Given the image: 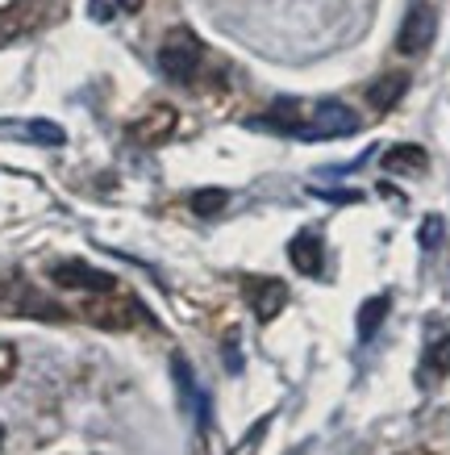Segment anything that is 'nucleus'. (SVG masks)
<instances>
[{"label": "nucleus", "instance_id": "nucleus-13", "mask_svg": "<svg viewBox=\"0 0 450 455\" xmlns=\"http://www.w3.org/2000/svg\"><path fill=\"white\" fill-rule=\"evenodd\" d=\"M388 309H392V301H388V297H371V301H363L359 322H355V331H359V339H363V343H367V339H375V331L383 326Z\"/></svg>", "mask_w": 450, "mask_h": 455}, {"label": "nucleus", "instance_id": "nucleus-6", "mask_svg": "<svg viewBox=\"0 0 450 455\" xmlns=\"http://www.w3.org/2000/svg\"><path fill=\"white\" fill-rule=\"evenodd\" d=\"M246 301H250V309H255L259 322H272V317H280V309L288 305V284L284 280H272V276L246 280Z\"/></svg>", "mask_w": 450, "mask_h": 455}, {"label": "nucleus", "instance_id": "nucleus-7", "mask_svg": "<svg viewBox=\"0 0 450 455\" xmlns=\"http://www.w3.org/2000/svg\"><path fill=\"white\" fill-rule=\"evenodd\" d=\"M176 109L171 105H154L150 113H142L134 125H130V134H134V142H142V147H154V142H167L171 134H176Z\"/></svg>", "mask_w": 450, "mask_h": 455}, {"label": "nucleus", "instance_id": "nucleus-18", "mask_svg": "<svg viewBox=\"0 0 450 455\" xmlns=\"http://www.w3.org/2000/svg\"><path fill=\"white\" fill-rule=\"evenodd\" d=\"M313 196H326V201H338V205H355L359 193H329V188H313Z\"/></svg>", "mask_w": 450, "mask_h": 455}, {"label": "nucleus", "instance_id": "nucleus-19", "mask_svg": "<svg viewBox=\"0 0 450 455\" xmlns=\"http://www.w3.org/2000/svg\"><path fill=\"white\" fill-rule=\"evenodd\" d=\"M88 13H92L96 21H109V17H113V9H109V4H105V0H92V9H88Z\"/></svg>", "mask_w": 450, "mask_h": 455}, {"label": "nucleus", "instance_id": "nucleus-5", "mask_svg": "<svg viewBox=\"0 0 450 455\" xmlns=\"http://www.w3.org/2000/svg\"><path fill=\"white\" fill-rule=\"evenodd\" d=\"M59 289H80V292H113L117 289V280L109 272H100V267H88V263H59L55 272H51Z\"/></svg>", "mask_w": 450, "mask_h": 455}, {"label": "nucleus", "instance_id": "nucleus-10", "mask_svg": "<svg viewBox=\"0 0 450 455\" xmlns=\"http://www.w3.org/2000/svg\"><path fill=\"white\" fill-rule=\"evenodd\" d=\"M288 259L296 267L300 276H321V238L300 230L292 243H288Z\"/></svg>", "mask_w": 450, "mask_h": 455}, {"label": "nucleus", "instance_id": "nucleus-15", "mask_svg": "<svg viewBox=\"0 0 450 455\" xmlns=\"http://www.w3.org/2000/svg\"><path fill=\"white\" fill-rule=\"evenodd\" d=\"M425 372H434V376L450 372V334H442V339L430 347V355H425Z\"/></svg>", "mask_w": 450, "mask_h": 455}, {"label": "nucleus", "instance_id": "nucleus-14", "mask_svg": "<svg viewBox=\"0 0 450 455\" xmlns=\"http://www.w3.org/2000/svg\"><path fill=\"white\" fill-rule=\"evenodd\" d=\"M188 205L196 218H217L221 209L230 205V193H225V188H201V193H192Z\"/></svg>", "mask_w": 450, "mask_h": 455}, {"label": "nucleus", "instance_id": "nucleus-11", "mask_svg": "<svg viewBox=\"0 0 450 455\" xmlns=\"http://www.w3.org/2000/svg\"><path fill=\"white\" fill-rule=\"evenodd\" d=\"M430 167V155L422 147H413V142H400L392 151H383V172H392V176H417Z\"/></svg>", "mask_w": 450, "mask_h": 455}, {"label": "nucleus", "instance_id": "nucleus-12", "mask_svg": "<svg viewBox=\"0 0 450 455\" xmlns=\"http://www.w3.org/2000/svg\"><path fill=\"white\" fill-rule=\"evenodd\" d=\"M405 88H409V76L405 71H392V76H383V80H375L367 88V100L371 109H392V105H400V97H405Z\"/></svg>", "mask_w": 450, "mask_h": 455}, {"label": "nucleus", "instance_id": "nucleus-9", "mask_svg": "<svg viewBox=\"0 0 450 455\" xmlns=\"http://www.w3.org/2000/svg\"><path fill=\"white\" fill-rule=\"evenodd\" d=\"M83 317H88L92 326H105V331H130L138 317V305L117 301V297H109V301H88L83 305Z\"/></svg>", "mask_w": 450, "mask_h": 455}, {"label": "nucleus", "instance_id": "nucleus-17", "mask_svg": "<svg viewBox=\"0 0 450 455\" xmlns=\"http://www.w3.org/2000/svg\"><path fill=\"white\" fill-rule=\"evenodd\" d=\"M17 372V347L9 343H0V385H9Z\"/></svg>", "mask_w": 450, "mask_h": 455}, {"label": "nucleus", "instance_id": "nucleus-20", "mask_svg": "<svg viewBox=\"0 0 450 455\" xmlns=\"http://www.w3.org/2000/svg\"><path fill=\"white\" fill-rule=\"evenodd\" d=\"M225 351H230V372H238V368H242V359H238V334H230V347H225Z\"/></svg>", "mask_w": 450, "mask_h": 455}, {"label": "nucleus", "instance_id": "nucleus-8", "mask_svg": "<svg viewBox=\"0 0 450 455\" xmlns=\"http://www.w3.org/2000/svg\"><path fill=\"white\" fill-rule=\"evenodd\" d=\"M0 139H21V142H38V147H63L67 134H63V125H55V122L29 117V122H0Z\"/></svg>", "mask_w": 450, "mask_h": 455}, {"label": "nucleus", "instance_id": "nucleus-2", "mask_svg": "<svg viewBox=\"0 0 450 455\" xmlns=\"http://www.w3.org/2000/svg\"><path fill=\"white\" fill-rule=\"evenodd\" d=\"M201 59H205V51H201V42L192 38L188 29H176V34H167L163 51H159V68L167 71V80L188 84L192 76L201 71Z\"/></svg>", "mask_w": 450, "mask_h": 455}, {"label": "nucleus", "instance_id": "nucleus-22", "mask_svg": "<svg viewBox=\"0 0 450 455\" xmlns=\"http://www.w3.org/2000/svg\"><path fill=\"white\" fill-rule=\"evenodd\" d=\"M0 447H4V427H0Z\"/></svg>", "mask_w": 450, "mask_h": 455}, {"label": "nucleus", "instance_id": "nucleus-16", "mask_svg": "<svg viewBox=\"0 0 450 455\" xmlns=\"http://www.w3.org/2000/svg\"><path fill=\"white\" fill-rule=\"evenodd\" d=\"M442 230H446V226H442V218H425V221H422V235H417V243H422L425 251H434L438 243H442Z\"/></svg>", "mask_w": 450, "mask_h": 455}, {"label": "nucleus", "instance_id": "nucleus-4", "mask_svg": "<svg viewBox=\"0 0 450 455\" xmlns=\"http://www.w3.org/2000/svg\"><path fill=\"white\" fill-rule=\"evenodd\" d=\"M42 17H46V0H13V4H4L0 9V46L26 38L29 29L42 26Z\"/></svg>", "mask_w": 450, "mask_h": 455}, {"label": "nucleus", "instance_id": "nucleus-1", "mask_svg": "<svg viewBox=\"0 0 450 455\" xmlns=\"http://www.w3.org/2000/svg\"><path fill=\"white\" fill-rule=\"evenodd\" d=\"M272 125L313 142V139H346V134H355L359 117L342 100H317V105H309V117H304V109H300L296 100H280L272 109Z\"/></svg>", "mask_w": 450, "mask_h": 455}, {"label": "nucleus", "instance_id": "nucleus-3", "mask_svg": "<svg viewBox=\"0 0 450 455\" xmlns=\"http://www.w3.org/2000/svg\"><path fill=\"white\" fill-rule=\"evenodd\" d=\"M434 34H438V13L430 4H413L400 34H396V51L400 55H422V51H430Z\"/></svg>", "mask_w": 450, "mask_h": 455}, {"label": "nucleus", "instance_id": "nucleus-21", "mask_svg": "<svg viewBox=\"0 0 450 455\" xmlns=\"http://www.w3.org/2000/svg\"><path fill=\"white\" fill-rule=\"evenodd\" d=\"M117 4H122L125 13H138V9H142V4H146V0H117Z\"/></svg>", "mask_w": 450, "mask_h": 455}, {"label": "nucleus", "instance_id": "nucleus-23", "mask_svg": "<svg viewBox=\"0 0 450 455\" xmlns=\"http://www.w3.org/2000/svg\"><path fill=\"white\" fill-rule=\"evenodd\" d=\"M405 455H422V451H405Z\"/></svg>", "mask_w": 450, "mask_h": 455}]
</instances>
